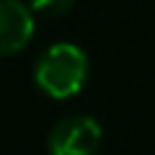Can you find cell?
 <instances>
[{"mask_svg": "<svg viewBox=\"0 0 155 155\" xmlns=\"http://www.w3.org/2000/svg\"><path fill=\"white\" fill-rule=\"evenodd\" d=\"M88 57L78 44L60 41L41 52L34 67V80L52 98H70L85 85Z\"/></svg>", "mask_w": 155, "mask_h": 155, "instance_id": "cell-1", "label": "cell"}, {"mask_svg": "<svg viewBox=\"0 0 155 155\" xmlns=\"http://www.w3.org/2000/svg\"><path fill=\"white\" fill-rule=\"evenodd\" d=\"M101 124L93 116L72 114L52 127L47 147L49 155H96L101 147Z\"/></svg>", "mask_w": 155, "mask_h": 155, "instance_id": "cell-2", "label": "cell"}, {"mask_svg": "<svg viewBox=\"0 0 155 155\" xmlns=\"http://www.w3.org/2000/svg\"><path fill=\"white\" fill-rule=\"evenodd\" d=\"M34 36V16L21 0H0V57L21 52Z\"/></svg>", "mask_w": 155, "mask_h": 155, "instance_id": "cell-3", "label": "cell"}, {"mask_svg": "<svg viewBox=\"0 0 155 155\" xmlns=\"http://www.w3.org/2000/svg\"><path fill=\"white\" fill-rule=\"evenodd\" d=\"M75 0H28L31 11L36 13H44V16H62L72 8Z\"/></svg>", "mask_w": 155, "mask_h": 155, "instance_id": "cell-4", "label": "cell"}]
</instances>
